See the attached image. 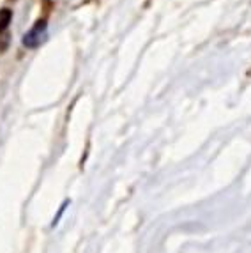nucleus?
Listing matches in <instances>:
<instances>
[{
  "label": "nucleus",
  "mask_w": 251,
  "mask_h": 253,
  "mask_svg": "<svg viewBox=\"0 0 251 253\" xmlns=\"http://www.w3.org/2000/svg\"><path fill=\"white\" fill-rule=\"evenodd\" d=\"M48 34V27H46V21L44 20H39L36 21V25L23 36V46L27 48H38L39 44L44 42Z\"/></svg>",
  "instance_id": "1"
},
{
  "label": "nucleus",
  "mask_w": 251,
  "mask_h": 253,
  "mask_svg": "<svg viewBox=\"0 0 251 253\" xmlns=\"http://www.w3.org/2000/svg\"><path fill=\"white\" fill-rule=\"evenodd\" d=\"M11 18H13L11 9H0V32H4L7 29L9 23H11Z\"/></svg>",
  "instance_id": "2"
}]
</instances>
